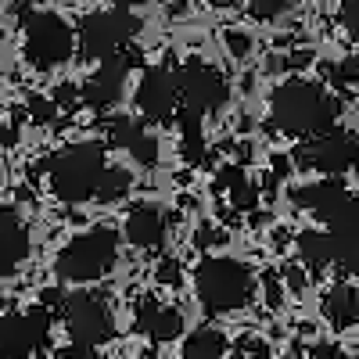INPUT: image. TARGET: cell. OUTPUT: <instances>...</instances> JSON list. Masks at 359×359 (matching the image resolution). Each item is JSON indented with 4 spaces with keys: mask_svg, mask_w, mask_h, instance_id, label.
I'll use <instances>...</instances> for the list:
<instances>
[{
    "mask_svg": "<svg viewBox=\"0 0 359 359\" xmlns=\"http://www.w3.org/2000/svg\"><path fill=\"white\" fill-rule=\"evenodd\" d=\"M144 359H155V355H144Z\"/></svg>",
    "mask_w": 359,
    "mask_h": 359,
    "instance_id": "f6af8a7d",
    "label": "cell"
},
{
    "mask_svg": "<svg viewBox=\"0 0 359 359\" xmlns=\"http://www.w3.org/2000/svg\"><path fill=\"white\" fill-rule=\"evenodd\" d=\"M291 4H294V0H252V15H255L259 22H273V18H280Z\"/></svg>",
    "mask_w": 359,
    "mask_h": 359,
    "instance_id": "484cf974",
    "label": "cell"
},
{
    "mask_svg": "<svg viewBox=\"0 0 359 359\" xmlns=\"http://www.w3.org/2000/svg\"><path fill=\"white\" fill-rule=\"evenodd\" d=\"M18 140V133L11 130V126H4V130H0V144H15Z\"/></svg>",
    "mask_w": 359,
    "mask_h": 359,
    "instance_id": "b9f144b4",
    "label": "cell"
},
{
    "mask_svg": "<svg viewBox=\"0 0 359 359\" xmlns=\"http://www.w3.org/2000/svg\"><path fill=\"white\" fill-rule=\"evenodd\" d=\"M126 191H130V172L118 169V165H108L101 172V180H97L94 198L97 201H118V198H126Z\"/></svg>",
    "mask_w": 359,
    "mask_h": 359,
    "instance_id": "7402d4cb",
    "label": "cell"
},
{
    "mask_svg": "<svg viewBox=\"0 0 359 359\" xmlns=\"http://www.w3.org/2000/svg\"><path fill=\"white\" fill-rule=\"evenodd\" d=\"M76 97H79V90L72 83H62L54 90V104H76Z\"/></svg>",
    "mask_w": 359,
    "mask_h": 359,
    "instance_id": "1f68e13d",
    "label": "cell"
},
{
    "mask_svg": "<svg viewBox=\"0 0 359 359\" xmlns=\"http://www.w3.org/2000/svg\"><path fill=\"white\" fill-rule=\"evenodd\" d=\"M40 302H43V309H50V306H57V302H62V291H57V287H50V291H43V298H40Z\"/></svg>",
    "mask_w": 359,
    "mask_h": 359,
    "instance_id": "ab89813d",
    "label": "cell"
},
{
    "mask_svg": "<svg viewBox=\"0 0 359 359\" xmlns=\"http://www.w3.org/2000/svg\"><path fill=\"white\" fill-rule=\"evenodd\" d=\"M62 313H65L69 338L79 348H94V345H101V341H108L115 334L111 309L101 302L97 294H90V291H79V294L65 298V309Z\"/></svg>",
    "mask_w": 359,
    "mask_h": 359,
    "instance_id": "ba28073f",
    "label": "cell"
},
{
    "mask_svg": "<svg viewBox=\"0 0 359 359\" xmlns=\"http://www.w3.org/2000/svg\"><path fill=\"white\" fill-rule=\"evenodd\" d=\"M331 259L345 273L359 277V230H331Z\"/></svg>",
    "mask_w": 359,
    "mask_h": 359,
    "instance_id": "d6986e66",
    "label": "cell"
},
{
    "mask_svg": "<svg viewBox=\"0 0 359 359\" xmlns=\"http://www.w3.org/2000/svg\"><path fill=\"white\" fill-rule=\"evenodd\" d=\"M118 259V237L108 226H94L62 248L57 255V277L62 280H97Z\"/></svg>",
    "mask_w": 359,
    "mask_h": 359,
    "instance_id": "277c9868",
    "label": "cell"
},
{
    "mask_svg": "<svg viewBox=\"0 0 359 359\" xmlns=\"http://www.w3.org/2000/svg\"><path fill=\"white\" fill-rule=\"evenodd\" d=\"M355 359H359V355H355Z\"/></svg>",
    "mask_w": 359,
    "mask_h": 359,
    "instance_id": "bcb514c9",
    "label": "cell"
},
{
    "mask_svg": "<svg viewBox=\"0 0 359 359\" xmlns=\"http://www.w3.org/2000/svg\"><path fill=\"white\" fill-rule=\"evenodd\" d=\"M323 320L334 327V331H345V327H352L359 320V294L345 284L331 287L323 294Z\"/></svg>",
    "mask_w": 359,
    "mask_h": 359,
    "instance_id": "e0dca14e",
    "label": "cell"
},
{
    "mask_svg": "<svg viewBox=\"0 0 359 359\" xmlns=\"http://www.w3.org/2000/svg\"><path fill=\"white\" fill-rule=\"evenodd\" d=\"M287 172H291V162H287L284 155H277V158H273V176L280 180V176H287Z\"/></svg>",
    "mask_w": 359,
    "mask_h": 359,
    "instance_id": "f35d334b",
    "label": "cell"
},
{
    "mask_svg": "<svg viewBox=\"0 0 359 359\" xmlns=\"http://www.w3.org/2000/svg\"><path fill=\"white\" fill-rule=\"evenodd\" d=\"M230 205L237 208V212H252V208L259 205V187L248 184V180H237V184L230 187Z\"/></svg>",
    "mask_w": 359,
    "mask_h": 359,
    "instance_id": "d4e9b609",
    "label": "cell"
},
{
    "mask_svg": "<svg viewBox=\"0 0 359 359\" xmlns=\"http://www.w3.org/2000/svg\"><path fill=\"white\" fill-rule=\"evenodd\" d=\"M133 65H140V50H137V47H133V50L126 47L123 54L108 57V62L83 83V90H79L83 104L97 108V111H101V108H111L118 97H123V86H126V76H130Z\"/></svg>",
    "mask_w": 359,
    "mask_h": 359,
    "instance_id": "7c38bea8",
    "label": "cell"
},
{
    "mask_svg": "<svg viewBox=\"0 0 359 359\" xmlns=\"http://www.w3.org/2000/svg\"><path fill=\"white\" fill-rule=\"evenodd\" d=\"M194 280L205 313H233L252 298V269L237 259H205Z\"/></svg>",
    "mask_w": 359,
    "mask_h": 359,
    "instance_id": "3957f363",
    "label": "cell"
},
{
    "mask_svg": "<svg viewBox=\"0 0 359 359\" xmlns=\"http://www.w3.org/2000/svg\"><path fill=\"white\" fill-rule=\"evenodd\" d=\"M144 137V126L137 123V118H111V126H108V140L115 144V147H130L137 144Z\"/></svg>",
    "mask_w": 359,
    "mask_h": 359,
    "instance_id": "603a6c76",
    "label": "cell"
},
{
    "mask_svg": "<svg viewBox=\"0 0 359 359\" xmlns=\"http://www.w3.org/2000/svg\"><path fill=\"white\" fill-rule=\"evenodd\" d=\"M323 76L331 79L334 86H348V90H355V86H359V62L345 57V62H338V65H323Z\"/></svg>",
    "mask_w": 359,
    "mask_h": 359,
    "instance_id": "cb8c5ba5",
    "label": "cell"
},
{
    "mask_svg": "<svg viewBox=\"0 0 359 359\" xmlns=\"http://www.w3.org/2000/svg\"><path fill=\"white\" fill-rule=\"evenodd\" d=\"M294 158L302 169H320V172L338 176L359 162V140L352 133H341V130H327V133H320L309 144L298 147Z\"/></svg>",
    "mask_w": 359,
    "mask_h": 359,
    "instance_id": "8fae6325",
    "label": "cell"
},
{
    "mask_svg": "<svg viewBox=\"0 0 359 359\" xmlns=\"http://www.w3.org/2000/svg\"><path fill=\"white\" fill-rule=\"evenodd\" d=\"M309 62H313L309 50H294V54L287 57V69H302V65H309Z\"/></svg>",
    "mask_w": 359,
    "mask_h": 359,
    "instance_id": "74e56055",
    "label": "cell"
},
{
    "mask_svg": "<svg viewBox=\"0 0 359 359\" xmlns=\"http://www.w3.org/2000/svg\"><path fill=\"white\" fill-rule=\"evenodd\" d=\"M298 252L313 269H323L331 262V233H316V230L298 233Z\"/></svg>",
    "mask_w": 359,
    "mask_h": 359,
    "instance_id": "44dd1931",
    "label": "cell"
},
{
    "mask_svg": "<svg viewBox=\"0 0 359 359\" xmlns=\"http://www.w3.org/2000/svg\"><path fill=\"white\" fill-rule=\"evenodd\" d=\"M226 352V338L212 327H201L191 334V341L184 345V359H223Z\"/></svg>",
    "mask_w": 359,
    "mask_h": 359,
    "instance_id": "ffe728a7",
    "label": "cell"
},
{
    "mask_svg": "<svg viewBox=\"0 0 359 359\" xmlns=\"http://www.w3.org/2000/svg\"><path fill=\"white\" fill-rule=\"evenodd\" d=\"M223 237H226V233H223V230H216V226H201V230H198V248H208L212 241H219V245H223Z\"/></svg>",
    "mask_w": 359,
    "mask_h": 359,
    "instance_id": "d6a6232c",
    "label": "cell"
},
{
    "mask_svg": "<svg viewBox=\"0 0 359 359\" xmlns=\"http://www.w3.org/2000/svg\"><path fill=\"white\" fill-rule=\"evenodd\" d=\"M130 155H133L140 165H155V162H158V144H155V137H147V133H144V137L130 147Z\"/></svg>",
    "mask_w": 359,
    "mask_h": 359,
    "instance_id": "83f0119b",
    "label": "cell"
},
{
    "mask_svg": "<svg viewBox=\"0 0 359 359\" xmlns=\"http://www.w3.org/2000/svg\"><path fill=\"white\" fill-rule=\"evenodd\" d=\"M29 255V230L11 208H0V280L15 273V266Z\"/></svg>",
    "mask_w": 359,
    "mask_h": 359,
    "instance_id": "9a60e30c",
    "label": "cell"
},
{
    "mask_svg": "<svg viewBox=\"0 0 359 359\" xmlns=\"http://www.w3.org/2000/svg\"><path fill=\"white\" fill-rule=\"evenodd\" d=\"M341 25H345V33L359 43V0H341Z\"/></svg>",
    "mask_w": 359,
    "mask_h": 359,
    "instance_id": "f1b7e54d",
    "label": "cell"
},
{
    "mask_svg": "<svg viewBox=\"0 0 359 359\" xmlns=\"http://www.w3.org/2000/svg\"><path fill=\"white\" fill-rule=\"evenodd\" d=\"M233 359H269V355H266L262 348H252V352H237Z\"/></svg>",
    "mask_w": 359,
    "mask_h": 359,
    "instance_id": "60d3db41",
    "label": "cell"
},
{
    "mask_svg": "<svg viewBox=\"0 0 359 359\" xmlns=\"http://www.w3.org/2000/svg\"><path fill=\"white\" fill-rule=\"evenodd\" d=\"M50 338V313L36 306L33 313H11L0 320V359H29L47 348Z\"/></svg>",
    "mask_w": 359,
    "mask_h": 359,
    "instance_id": "30bf717a",
    "label": "cell"
},
{
    "mask_svg": "<svg viewBox=\"0 0 359 359\" xmlns=\"http://www.w3.org/2000/svg\"><path fill=\"white\" fill-rule=\"evenodd\" d=\"M140 33V18L115 8V11H94L86 15L79 22V47L86 57H101V62H108V57L123 54L130 47V40Z\"/></svg>",
    "mask_w": 359,
    "mask_h": 359,
    "instance_id": "8992f818",
    "label": "cell"
},
{
    "mask_svg": "<svg viewBox=\"0 0 359 359\" xmlns=\"http://www.w3.org/2000/svg\"><path fill=\"white\" fill-rule=\"evenodd\" d=\"M284 273H287V287H291V291H302V287H306V273H302L298 266H287Z\"/></svg>",
    "mask_w": 359,
    "mask_h": 359,
    "instance_id": "8d00e7d4",
    "label": "cell"
},
{
    "mask_svg": "<svg viewBox=\"0 0 359 359\" xmlns=\"http://www.w3.org/2000/svg\"><path fill=\"white\" fill-rule=\"evenodd\" d=\"M237 180H245V172H241V169H237V165H226V169H223V172H219V176H216V184H219V187H226V191H230V187H233V184H237Z\"/></svg>",
    "mask_w": 359,
    "mask_h": 359,
    "instance_id": "e575fe53",
    "label": "cell"
},
{
    "mask_svg": "<svg viewBox=\"0 0 359 359\" xmlns=\"http://www.w3.org/2000/svg\"><path fill=\"white\" fill-rule=\"evenodd\" d=\"M126 237L137 248H158L165 241V219L155 205H137L126 216Z\"/></svg>",
    "mask_w": 359,
    "mask_h": 359,
    "instance_id": "2e32d148",
    "label": "cell"
},
{
    "mask_svg": "<svg viewBox=\"0 0 359 359\" xmlns=\"http://www.w3.org/2000/svg\"><path fill=\"white\" fill-rule=\"evenodd\" d=\"M137 331H144L155 341H172L180 331H184V316H180L176 309H169V306H162V302H155V298H140Z\"/></svg>",
    "mask_w": 359,
    "mask_h": 359,
    "instance_id": "5bb4252c",
    "label": "cell"
},
{
    "mask_svg": "<svg viewBox=\"0 0 359 359\" xmlns=\"http://www.w3.org/2000/svg\"><path fill=\"white\" fill-rule=\"evenodd\" d=\"M155 277H158V284H180V262L176 259H162L155 266Z\"/></svg>",
    "mask_w": 359,
    "mask_h": 359,
    "instance_id": "4dcf8cb0",
    "label": "cell"
},
{
    "mask_svg": "<svg viewBox=\"0 0 359 359\" xmlns=\"http://www.w3.org/2000/svg\"><path fill=\"white\" fill-rule=\"evenodd\" d=\"M111 4H118V8L126 11V8H133V4H147V0H111Z\"/></svg>",
    "mask_w": 359,
    "mask_h": 359,
    "instance_id": "ee69618b",
    "label": "cell"
},
{
    "mask_svg": "<svg viewBox=\"0 0 359 359\" xmlns=\"http://www.w3.org/2000/svg\"><path fill=\"white\" fill-rule=\"evenodd\" d=\"M338 111L341 104L323 86L291 79L269 97V130H280L287 137H320L338 118Z\"/></svg>",
    "mask_w": 359,
    "mask_h": 359,
    "instance_id": "6da1fadb",
    "label": "cell"
},
{
    "mask_svg": "<svg viewBox=\"0 0 359 359\" xmlns=\"http://www.w3.org/2000/svg\"><path fill=\"white\" fill-rule=\"evenodd\" d=\"M208 4H212V8H237L241 0H208Z\"/></svg>",
    "mask_w": 359,
    "mask_h": 359,
    "instance_id": "7bdbcfd3",
    "label": "cell"
},
{
    "mask_svg": "<svg viewBox=\"0 0 359 359\" xmlns=\"http://www.w3.org/2000/svg\"><path fill=\"white\" fill-rule=\"evenodd\" d=\"M29 115H33V123H54V115H57L54 97H40V94H33V97H29Z\"/></svg>",
    "mask_w": 359,
    "mask_h": 359,
    "instance_id": "4316f807",
    "label": "cell"
},
{
    "mask_svg": "<svg viewBox=\"0 0 359 359\" xmlns=\"http://www.w3.org/2000/svg\"><path fill=\"white\" fill-rule=\"evenodd\" d=\"M309 359H348L341 348H334V345H316L313 352H309Z\"/></svg>",
    "mask_w": 359,
    "mask_h": 359,
    "instance_id": "d590c367",
    "label": "cell"
},
{
    "mask_svg": "<svg viewBox=\"0 0 359 359\" xmlns=\"http://www.w3.org/2000/svg\"><path fill=\"white\" fill-rule=\"evenodd\" d=\"M180 155L191 165L205 162V137H201V115L194 111H180Z\"/></svg>",
    "mask_w": 359,
    "mask_h": 359,
    "instance_id": "ac0fdd59",
    "label": "cell"
},
{
    "mask_svg": "<svg viewBox=\"0 0 359 359\" xmlns=\"http://www.w3.org/2000/svg\"><path fill=\"white\" fill-rule=\"evenodd\" d=\"M291 198H294V205L313 208L316 219H323L331 230H355V223H359V205H355V198L338 184V180L306 184L302 191H294Z\"/></svg>",
    "mask_w": 359,
    "mask_h": 359,
    "instance_id": "9c48e42d",
    "label": "cell"
},
{
    "mask_svg": "<svg viewBox=\"0 0 359 359\" xmlns=\"http://www.w3.org/2000/svg\"><path fill=\"white\" fill-rule=\"evenodd\" d=\"M54 359H101L94 348H79V345H72V348H62Z\"/></svg>",
    "mask_w": 359,
    "mask_h": 359,
    "instance_id": "836d02e7",
    "label": "cell"
},
{
    "mask_svg": "<svg viewBox=\"0 0 359 359\" xmlns=\"http://www.w3.org/2000/svg\"><path fill=\"white\" fill-rule=\"evenodd\" d=\"M176 72L165 69V65H155L147 69L140 86H137V104L144 111V118H151V123H165V118H172L176 111Z\"/></svg>",
    "mask_w": 359,
    "mask_h": 359,
    "instance_id": "4fadbf2b",
    "label": "cell"
},
{
    "mask_svg": "<svg viewBox=\"0 0 359 359\" xmlns=\"http://www.w3.org/2000/svg\"><path fill=\"white\" fill-rule=\"evenodd\" d=\"M25 25V57L33 62L36 69H54V65H65L72 57V29L65 25L62 15L54 11H25L22 15Z\"/></svg>",
    "mask_w": 359,
    "mask_h": 359,
    "instance_id": "5b68a950",
    "label": "cell"
},
{
    "mask_svg": "<svg viewBox=\"0 0 359 359\" xmlns=\"http://www.w3.org/2000/svg\"><path fill=\"white\" fill-rule=\"evenodd\" d=\"M176 94H180V101H184L187 111L208 115V111H219L226 104L230 86H226V79L208 62L191 57V62H184V65L176 69Z\"/></svg>",
    "mask_w": 359,
    "mask_h": 359,
    "instance_id": "52a82bcc",
    "label": "cell"
},
{
    "mask_svg": "<svg viewBox=\"0 0 359 359\" xmlns=\"http://www.w3.org/2000/svg\"><path fill=\"white\" fill-rule=\"evenodd\" d=\"M104 147L97 140H83V144H69L62 147L50 162H47V172H50V187L62 201H86L94 198L97 191V180L104 172Z\"/></svg>",
    "mask_w": 359,
    "mask_h": 359,
    "instance_id": "7a4b0ae2",
    "label": "cell"
},
{
    "mask_svg": "<svg viewBox=\"0 0 359 359\" xmlns=\"http://www.w3.org/2000/svg\"><path fill=\"white\" fill-rule=\"evenodd\" d=\"M223 40H226V50H230L233 57H248V50H252V36H248V33H241V29H230Z\"/></svg>",
    "mask_w": 359,
    "mask_h": 359,
    "instance_id": "f546056e",
    "label": "cell"
}]
</instances>
